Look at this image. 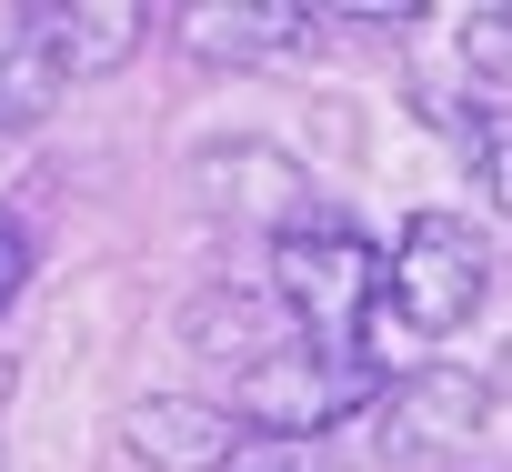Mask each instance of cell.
<instances>
[{
  "label": "cell",
  "mask_w": 512,
  "mask_h": 472,
  "mask_svg": "<svg viewBox=\"0 0 512 472\" xmlns=\"http://www.w3.org/2000/svg\"><path fill=\"white\" fill-rule=\"evenodd\" d=\"M432 121L462 141V161H472L482 201H492V211H502V231H512V111H502V101H432Z\"/></svg>",
  "instance_id": "cell-10"
},
{
  "label": "cell",
  "mask_w": 512,
  "mask_h": 472,
  "mask_svg": "<svg viewBox=\"0 0 512 472\" xmlns=\"http://www.w3.org/2000/svg\"><path fill=\"white\" fill-rule=\"evenodd\" d=\"M482 432V382H462V372H412V382H392V422H382V442H392V462L402 472H432L452 442H472Z\"/></svg>",
  "instance_id": "cell-7"
},
{
  "label": "cell",
  "mask_w": 512,
  "mask_h": 472,
  "mask_svg": "<svg viewBox=\"0 0 512 472\" xmlns=\"http://www.w3.org/2000/svg\"><path fill=\"white\" fill-rule=\"evenodd\" d=\"M141 41H151V11H131V0H91V11H61V61H71V81L121 71Z\"/></svg>",
  "instance_id": "cell-11"
},
{
  "label": "cell",
  "mask_w": 512,
  "mask_h": 472,
  "mask_svg": "<svg viewBox=\"0 0 512 472\" xmlns=\"http://www.w3.org/2000/svg\"><path fill=\"white\" fill-rule=\"evenodd\" d=\"M171 31L191 61H272V51H302L322 11L312 0H211V11H171Z\"/></svg>",
  "instance_id": "cell-6"
},
{
  "label": "cell",
  "mask_w": 512,
  "mask_h": 472,
  "mask_svg": "<svg viewBox=\"0 0 512 472\" xmlns=\"http://www.w3.org/2000/svg\"><path fill=\"white\" fill-rule=\"evenodd\" d=\"M121 442L141 462H161V472H231V452L251 442V422L231 402H201V392H151V402H131Z\"/></svg>",
  "instance_id": "cell-5"
},
{
  "label": "cell",
  "mask_w": 512,
  "mask_h": 472,
  "mask_svg": "<svg viewBox=\"0 0 512 472\" xmlns=\"http://www.w3.org/2000/svg\"><path fill=\"white\" fill-rule=\"evenodd\" d=\"M231 472H342V462H332V442H292V432H251V442L231 452Z\"/></svg>",
  "instance_id": "cell-13"
},
{
  "label": "cell",
  "mask_w": 512,
  "mask_h": 472,
  "mask_svg": "<svg viewBox=\"0 0 512 472\" xmlns=\"http://www.w3.org/2000/svg\"><path fill=\"white\" fill-rule=\"evenodd\" d=\"M492 292V252L472 242V221L462 211H412L392 231V252H382V312L412 332V342H442L482 312Z\"/></svg>",
  "instance_id": "cell-2"
},
{
  "label": "cell",
  "mask_w": 512,
  "mask_h": 472,
  "mask_svg": "<svg viewBox=\"0 0 512 472\" xmlns=\"http://www.w3.org/2000/svg\"><path fill=\"white\" fill-rule=\"evenodd\" d=\"M61 91H71V61H61V11H0V131L41 121Z\"/></svg>",
  "instance_id": "cell-8"
},
{
  "label": "cell",
  "mask_w": 512,
  "mask_h": 472,
  "mask_svg": "<svg viewBox=\"0 0 512 472\" xmlns=\"http://www.w3.org/2000/svg\"><path fill=\"white\" fill-rule=\"evenodd\" d=\"M372 392H382V372H372V362H352V352H322V342H282L272 362H251V372L231 382V412H241L251 432L322 442V432H332V422H352Z\"/></svg>",
  "instance_id": "cell-3"
},
{
  "label": "cell",
  "mask_w": 512,
  "mask_h": 472,
  "mask_svg": "<svg viewBox=\"0 0 512 472\" xmlns=\"http://www.w3.org/2000/svg\"><path fill=\"white\" fill-rule=\"evenodd\" d=\"M181 332H191V352L231 362V382H241L251 362H272L282 342H302V332L282 322V302H251V292H201V302L181 312Z\"/></svg>",
  "instance_id": "cell-9"
},
{
  "label": "cell",
  "mask_w": 512,
  "mask_h": 472,
  "mask_svg": "<svg viewBox=\"0 0 512 472\" xmlns=\"http://www.w3.org/2000/svg\"><path fill=\"white\" fill-rule=\"evenodd\" d=\"M191 181H201V211H221V221L292 231V221L312 211L302 161H292V151H272V141H211V151L191 161Z\"/></svg>",
  "instance_id": "cell-4"
},
{
  "label": "cell",
  "mask_w": 512,
  "mask_h": 472,
  "mask_svg": "<svg viewBox=\"0 0 512 472\" xmlns=\"http://www.w3.org/2000/svg\"><path fill=\"white\" fill-rule=\"evenodd\" d=\"M452 51H462V71L512 81V0H482V11H462V21H452Z\"/></svg>",
  "instance_id": "cell-12"
},
{
  "label": "cell",
  "mask_w": 512,
  "mask_h": 472,
  "mask_svg": "<svg viewBox=\"0 0 512 472\" xmlns=\"http://www.w3.org/2000/svg\"><path fill=\"white\" fill-rule=\"evenodd\" d=\"M21 282H31V242H21V221H0V312L21 302Z\"/></svg>",
  "instance_id": "cell-14"
},
{
  "label": "cell",
  "mask_w": 512,
  "mask_h": 472,
  "mask_svg": "<svg viewBox=\"0 0 512 472\" xmlns=\"http://www.w3.org/2000/svg\"><path fill=\"white\" fill-rule=\"evenodd\" d=\"M272 302H282V322L302 342L362 362V332L382 312V242H372L352 211L312 201L292 231H272Z\"/></svg>",
  "instance_id": "cell-1"
}]
</instances>
